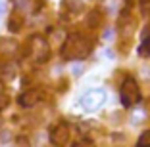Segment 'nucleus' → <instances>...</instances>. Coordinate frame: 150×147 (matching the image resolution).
I'll return each mask as SVG.
<instances>
[{
	"instance_id": "1",
	"label": "nucleus",
	"mask_w": 150,
	"mask_h": 147,
	"mask_svg": "<svg viewBox=\"0 0 150 147\" xmlns=\"http://www.w3.org/2000/svg\"><path fill=\"white\" fill-rule=\"evenodd\" d=\"M88 52H91V44L81 35H69L62 48V56L66 59H83L88 56Z\"/></svg>"
},
{
	"instance_id": "2",
	"label": "nucleus",
	"mask_w": 150,
	"mask_h": 147,
	"mask_svg": "<svg viewBox=\"0 0 150 147\" xmlns=\"http://www.w3.org/2000/svg\"><path fill=\"white\" fill-rule=\"evenodd\" d=\"M119 100L125 107H131L141 100V90H139V84L135 78H125L123 84H121V92H119Z\"/></svg>"
},
{
	"instance_id": "3",
	"label": "nucleus",
	"mask_w": 150,
	"mask_h": 147,
	"mask_svg": "<svg viewBox=\"0 0 150 147\" xmlns=\"http://www.w3.org/2000/svg\"><path fill=\"white\" fill-rule=\"evenodd\" d=\"M106 101V92L102 88H91V90L85 92V95L81 98V105H83L87 111H96L104 105Z\"/></svg>"
},
{
	"instance_id": "4",
	"label": "nucleus",
	"mask_w": 150,
	"mask_h": 147,
	"mask_svg": "<svg viewBox=\"0 0 150 147\" xmlns=\"http://www.w3.org/2000/svg\"><path fill=\"white\" fill-rule=\"evenodd\" d=\"M29 52H31V57L35 61H44L48 59L50 56V50H48V42L42 38V36L35 35L31 38V48H29Z\"/></svg>"
},
{
	"instance_id": "5",
	"label": "nucleus",
	"mask_w": 150,
	"mask_h": 147,
	"mask_svg": "<svg viewBox=\"0 0 150 147\" xmlns=\"http://www.w3.org/2000/svg\"><path fill=\"white\" fill-rule=\"evenodd\" d=\"M50 141L54 145H66L69 141V128H67V124L60 122V124L54 126L52 132H50Z\"/></svg>"
},
{
	"instance_id": "6",
	"label": "nucleus",
	"mask_w": 150,
	"mask_h": 147,
	"mask_svg": "<svg viewBox=\"0 0 150 147\" xmlns=\"http://www.w3.org/2000/svg\"><path fill=\"white\" fill-rule=\"evenodd\" d=\"M40 94H42V92H40L39 88L25 90L21 95H19V103H21V107H33V105H37L40 101Z\"/></svg>"
},
{
	"instance_id": "7",
	"label": "nucleus",
	"mask_w": 150,
	"mask_h": 147,
	"mask_svg": "<svg viewBox=\"0 0 150 147\" xmlns=\"http://www.w3.org/2000/svg\"><path fill=\"white\" fill-rule=\"evenodd\" d=\"M18 54V42L12 38H0V57L10 59Z\"/></svg>"
},
{
	"instance_id": "8",
	"label": "nucleus",
	"mask_w": 150,
	"mask_h": 147,
	"mask_svg": "<svg viewBox=\"0 0 150 147\" xmlns=\"http://www.w3.org/2000/svg\"><path fill=\"white\" fill-rule=\"evenodd\" d=\"M62 6H64V10H67L69 13H75V15L85 10L83 0H62Z\"/></svg>"
},
{
	"instance_id": "9",
	"label": "nucleus",
	"mask_w": 150,
	"mask_h": 147,
	"mask_svg": "<svg viewBox=\"0 0 150 147\" xmlns=\"http://www.w3.org/2000/svg\"><path fill=\"white\" fill-rule=\"evenodd\" d=\"M21 25H23L21 15H19L18 12H16V13H12V15H10V21H8V29L12 31V33H18V31L21 29Z\"/></svg>"
},
{
	"instance_id": "10",
	"label": "nucleus",
	"mask_w": 150,
	"mask_h": 147,
	"mask_svg": "<svg viewBox=\"0 0 150 147\" xmlns=\"http://www.w3.org/2000/svg\"><path fill=\"white\" fill-rule=\"evenodd\" d=\"M137 147H150V130H146V132L141 134V138L137 141Z\"/></svg>"
},
{
	"instance_id": "11",
	"label": "nucleus",
	"mask_w": 150,
	"mask_h": 147,
	"mask_svg": "<svg viewBox=\"0 0 150 147\" xmlns=\"http://www.w3.org/2000/svg\"><path fill=\"white\" fill-rule=\"evenodd\" d=\"M98 23H100V13L93 12L91 15H88V25L91 27H98Z\"/></svg>"
},
{
	"instance_id": "12",
	"label": "nucleus",
	"mask_w": 150,
	"mask_h": 147,
	"mask_svg": "<svg viewBox=\"0 0 150 147\" xmlns=\"http://www.w3.org/2000/svg\"><path fill=\"white\" fill-rule=\"evenodd\" d=\"M10 105V95L8 94H0V111H4Z\"/></svg>"
},
{
	"instance_id": "13",
	"label": "nucleus",
	"mask_w": 150,
	"mask_h": 147,
	"mask_svg": "<svg viewBox=\"0 0 150 147\" xmlns=\"http://www.w3.org/2000/svg\"><path fill=\"white\" fill-rule=\"evenodd\" d=\"M141 52H142V54H146V56H150V36L144 40V42H142V46H141Z\"/></svg>"
},
{
	"instance_id": "14",
	"label": "nucleus",
	"mask_w": 150,
	"mask_h": 147,
	"mask_svg": "<svg viewBox=\"0 0 150 147\" xmlns=\"http://www.w3.org/2000/svg\"><path fill=\"white\" fill-rule=\"evenodd\" d=\"M112 36H114V31H112V29H108L106 33H104V38H106V40H110Z\"/></svg>"
},
{
	"instance_id": "15",
	"label": "nucleus",
	"mask_w": 150,
	"mask_h": 147,
	"mask_svg": "<svg viewBox=\"0 0 150 147\" xmlns=\"http://www.w3.org/2000/svg\"><path fill=\"white\" fill-rule=\"evenodd\" d=\"M142 77H144L146 80H150V71L148 69H142Z\"/></svg>"
},
{
	"instance_id": "16",
	"label": "nucleus",
	"mask_w": 150,
	"mask_h": 147,
	"mask_svg": "<svg viewBox=\"0 0 150 147\" xmlns=\"http://www.w3.org/2000/svg\"><path fill=\"white\" fill-rule=\"evenodd\" d=\"M75 147H93V143H87V141H83V143H77Z\"/></svg>"
},
{
	"instance_id": "17",
	"label": "nucleus",
	"mask_w": 150,
	"mask_h": 147,
	"mask_svg": "<svg viewBox=\"0 0 150 147\" xmlns=\"http://www.w3.org/2000/svg\"><path fill=\"white\" fill-rule=\"evenodd\" d=\"M148 2H150V0H141V4H148Z\"/></svg>"
}]
</instances>
